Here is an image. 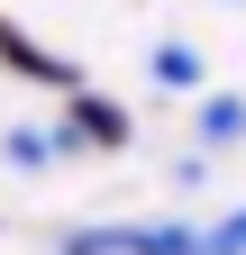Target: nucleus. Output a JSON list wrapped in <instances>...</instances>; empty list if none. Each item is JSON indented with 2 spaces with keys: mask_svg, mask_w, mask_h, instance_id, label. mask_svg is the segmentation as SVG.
I'll use <instances>...</instances> for the list:
<instances>
[{
  "mask_svg": "<svg viewBox=\"0 0 246 255\" xmlns=\"http://www.w3.org/2000/svg\"><path fill=\"white\" fill-rule=\"evenodd\" d=\"M155 73H164L173 91H192V82H201V64H192V55H182V46H164V55H155Z\"/></svg>",
  "mask_w": 246,
  "mask_h": 255,
  "instance_id": "nucleus-3",
  "label": "nucleus"
},
{
  "mask_svg": "<svg viewBox=\"0 0 246 255\" xmlns=\"http://www.w3.org/2000/svg\"><path fill=\"white\" fill-rule=\"evenodd\" d=\"M73 128H82V137H101V146H119V137H128V119H119L110 101H91V91H73Z\"/></svg>",
  "mask_w": 246,
  "mask_h": 255,
  "instance_id": "nucleus-2",
  "label": "nucleus"
},
{
  "mask_svg": "<svg viewBox=\"0 0 246 255\" xmlns=\"http://www.w3.org/2000/svg\"><path fill=\"white\" fill-rule=\"evenodd\" d=\"M0 55H9L18 73H37V82H64V91H82V82H73V64H55V55H37V46L18 37V27H0Z\"/></svg>",
  "mask_w": 246,
  "mask_h": 255,
  "instance_id": "nucleus-1",
  "label": "nucleus"
}]
</instances>
